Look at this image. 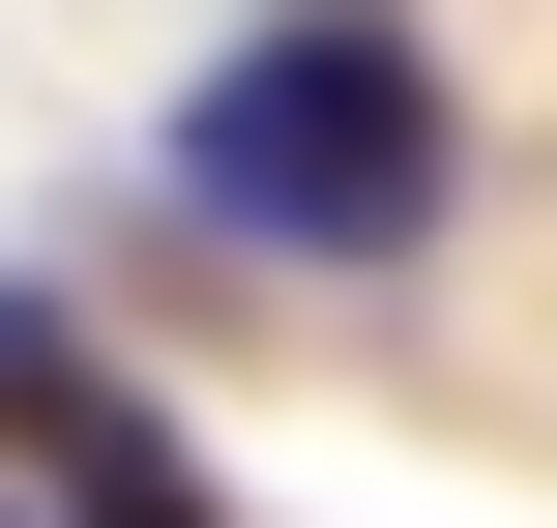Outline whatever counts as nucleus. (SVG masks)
Instances as JSON below:
<instances>
[{
	"label": "nucleus",
	"instance_id": "obj_1",
	"mask_svg": "<svg viewBox=\"0 0 557 528\" xmlns=\"http://www.w3.org/2000/svg\"><path fill=\"white\" fill-rule=\"evenodd\" d=\"M147 176H176V235H235V265H323V294H352V265H441V206H470V88H441V29L294 0V29L176 59Z\"/></svg>",
	"mask_w": 557,
	"mask_h": 528
},
{
	"label": "nucleus",
	"instance_id": "obj_2",
	"mask_svg": "<svg viewBox=\"0 0 557 528\" xmlns=\"http://www.w3.org/2000/svg\"><path fill=\"white\" fill-rule=\"evenodd\" d=\"M59 528H206V470H176L147 412H88V441H59Z\"/></svg>",
	"mask_w": 557,
	"mask_h": 528
},
{
	"label": "nucleus",
	"instance_id": "obj_3",
	"mask_svg": "<svg viewBox=\"0 0 557 528\" xmlns=\"http://www.w3.org/2000/svg\"><path fill=\"white\" fill-rule=\"evenodd\" d=\"M0 528H29V500H0Z\"/></svg>",
	"mask_w": 557,
	"mask_h": 528
}]
</instances>
